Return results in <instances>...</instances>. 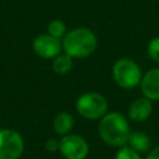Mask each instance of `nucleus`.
<instances>
[{"label":"nucleus","mask_w":159,"mask_h":159,"mask_svg":"<svg viewBox=\"0 0 159 159\" xmlns=\"http://www.w3.org/2000/svg\"><path fill=\"white\" fill-rule=\"evenodd\" d=\"M98 133L102 140L112 147H123L128 143L130 129L127 118L118 113H106L99 122Z\"/></svg>","instance_id":"f257e3e1"},{"label":"nucleus","mask_w":159,"mask_h":159,"mask_svg":"<svg viewBox=\"0 0 159 159\" xmlns=\"http://www.w3.org/2000/svg\"><path fill=\"white\" fill-rule=\"evenodd\" d=\"M97 43L93 31L86 27H77L63 36L62 48L72 58H84L94 52Z\"/></svg>","instance_id":"f03ea898"},{"label":"nucleus","mask_w":159,"mask_h":159,"mask_svg":"<svg viewBox=\"0 0 159 159\" xmlns=\"http://www.w3.org/2000/svg\"><path fill=\"white\" fill-rule=\"evenodd\" d=\"M113 78L114 82L125 89H130L140 84L142 81V70L140 67L129 58H119L114 62L113 68Z\"/></svg>","instance_id":"7ed1b4c3"},{"label":"nucleus","mask_w":159,"mask_h":159,"mask_svg":"<svg viewBox=\"0 0 159 159\" xmlns=\"http://www.w3.org/2000/svg\"><path fill=\"white\" fill-rule=\"evenodd\" d=\"M76 109L86 119H99L108 111L107 99L97 92H86L78 97Z\"/></svg>","instance_id":"20e7f679"},{"label":"nucleus","mask_w":159,"mask_h":159,"mask_svg":"<svg viewBox=\"0 0 159 159\" xmlns=\"http://www.w3.org/2000/svg\"><path fill=\"white\" fill-rule=\"evenodd\" d=\"M24 148V139L19 132L0 129V159H19Z\"/></svg>","instance_id":"39448f33"},{"label":"nucleus","mask_w":159,"mask_h":159,"mask_svg":"<svg viewBox=\"0 0 159 159\" xmlns=\"http://www.w3.org/2000/svg\"><path fill=\"white\" fill-rule=\"evenodd\" d=\"M60 153L66 159H86L89 147L84 138L77 134H66L60 139Z\"/></svg>","instance_id":"423d86ee"},{"label":"nucleus","mask_w":159,"mask_h":159,"mask_svg":"<svg viewBox=\"0 0 159 159\" xmlns=\"http://www.w3.org/2000/svg\"><path fill=\"white\" fill-rule=\"evenodd\" d=\"M35 53L41 58H55L61 53L62 42L60 39L51 36L50 34L37 36L32 42Z\"/></svg>","instance_id":"0eeeda50"},{"label":"nucleus","mask_w":159,"mask_h":159,"mask_svg":"<svg viewBox=\"0 0 159 159\" xmlns=\"http://www.w3.org/2000/svg\"><path fill=\"white\" fill-rule=\"evenodd\" d=\"M140 89L144 97L150 101H159V68H152L142 77Z\"/></svg>","instance_id":"6e6552de"},{"label":"nucleus","mask_w":159,"mask_h":159,"mask_svg":"<svg viewBox=\"0 0 159 159\" xmlns=\"http://www.w3.org/2000/svg\"><path fill=\"white\" fill-rule=\"evenodd\" d=\"M153 104L152 101L147 97L137 98L128 108V116L134 122H143L152 114Z\"/></svg>","instance_id":"1a4fd4ad"},{"label":"nucleus","mask_w":159,"mask_h":159,"mask_svg":"<svg viewBox=\"0 0 159 159\" xmlns=\"http://www.w3.org/2000/svg\"><path fill=\"white\" fill-rule=\"evenodd\" d=\"M75 119L67 112H60L53 119V129L58 135H66L73 128Z\"/></svg>","instance_id":"9d476101"},{"label":"nucleus","mask_w":159,"mask_h":159,"mask_svg":"<svg viewBox=\"0 0 159 159\" xmlns=\"http://www.w3.org/2000/svg\"><path fill=\"white\" fill-rule=\"evenodd\" d=\"M129 147L133 148L134 150H137L138 153H144L147 150H149L150 148V138L144 133V132H133L129 134V139H128Z\"/></svg>","instance_id":"9b49d317"},{"label":"nucleus","mask_w":159,"mask_h":159,"mask_svg":"<svg viewBox=\"0 0 159 159\" xmlns=\"http://www.w3.org/2000/svg\"><path fill=\"white\" fill-rule=\"evenodd\" d=\"M72 65H73L72 57L65 52V53L57 55V56L53 58L52 70H53L57 75H67V73L71 71Z\"/></svg>","instance_id":"f8f14e48"},{"label":"nucleus","mask_w":159,"mask_h":159,"mask_svg":"<svg viewBox=\"0 0 159 159\" xmlns=\"http://www.w3.org/2000/svg\"><path fill=\"white\" fill-rule=\"evenodd\" d=\"M47 30H48V34L51 36L57 37V39H61L66 35V25L61 20H52L48 24Z\"/></svg>","instance_id":"ddd939ff"},{"label":"nucleus","mask_w":159,"mask_h":159,"mask_svg":"<svg viewBox=\"0 0 159 159\" xmlns=\"http://www.w3.org/2000/svg\"><path fill=\"white\" fill-rule=\"evenodd\" d=\"M116 159H142L139 153L137 150H134L130 147H120V149L117 152L116 154Z\"/></svg>","instance_id":"4468645a"},{"label":"nucleus","mask_w":159,"mask_h":159,"mask_svg":"<svg viewBox=\"0 0 159 159\" xmlns=\"http://www.w3.org/2000/svg\"><path fill=\"white\" fill-rule=\"evenodd\" d=\"M147 52H148V56L153 61L159 63V37H155V39L149 41Z\"/></svg>","instance_id":"2eb2a0df"},{"label":"nucleus","mask_w":159,"mask_h":159,"mask_svg":"<svg viewBox=\"0 0 159 159\" xmlns=\"http://www.w3.org/2000/svg\"><path fill=\"white\" fill-rule=\"evenodd\" d=\"M58 145H60V140L56 139H47L45 143V148L48 152H56L58 149Z\"/></svg>","instance_id":"dca6fc26"},{"label":"nucleus","mask_w":159,"mask_h":159,"mask_svg":"<svg viewBox=\"0 0 159 159\" xmlns=\"http://www.w3.org/2000/svg\"><path fill=\"white\" fill-rule=\"evenodd\" d=\"M145 159H159V147L152 149V150L149 152V154L147 155Z\"/></svg>","instance_id":"f3484780"}]
</instances>
